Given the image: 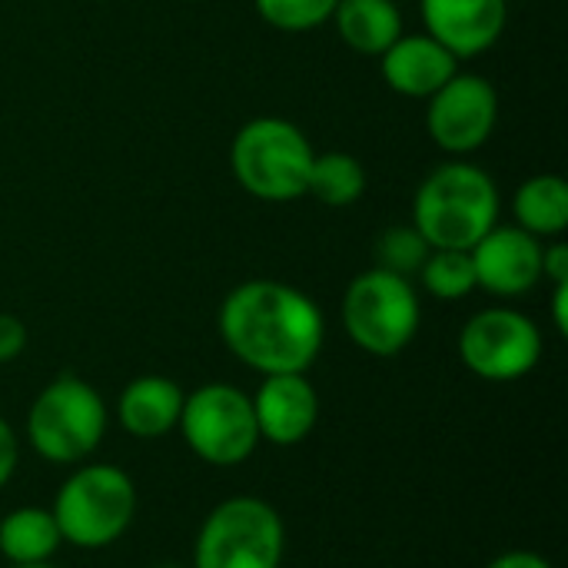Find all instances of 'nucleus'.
<instances>
[{
  "instance_id": "1",
  "label": "nucleus",
  "mask_w": 568,
  "mask_h": 568,
  "mask_svg": "<svg viewBox=\"0 0 568 568\" xmlns=\"http://www.w3.org/2000/svg\"><path fill=\"white\" fill-rule=\"evenodd\" d=\"M223 346L260 376L310 373L326 343L320 303L280 280H246L233 286L216 313Z\"/></svg>"
},
{
  "instance_id": "2",
  "label": "nucleus",
  "mask_w": 568,
  "mask_h": 568,
  "mask_svg": "<svg viewBox=\"0 0 568 568\" xmlns=\"http://www.w3.org/2000/svg\"><path fill=\"white\" fill-rule=\"evenodd\" d=\"M499 186L469 160L439 163L413 196V226L433 250H473L499 223Z\"/></svg>"
},
{
  "instance_id": "3",
  "label": "nucleus",
  "mask_w": 568,
  "mask_h": 568,
  "mask_svg": "<svg viewBox=\"0 0 568 568\" xmlns=\"http://www.w3.org/2000/svg\"><path fill=\"white\" fill-rule=\"evenodd\" d=\"M140 493L130 473L110 463H80L53 496V523L63 546L100 552L116 546L133 526Z\"/></svg>"
},
{
  "instance_id": "4",
  "label": "nucleus",
  "mask_w": 568,
  "mask_h": 568,
  "mask_svg": "<svg viewBox=\"0 0 568 568\" xmlns=\"http://www.w3.org/2000/svg\"><path fill=\"white\" fill-rule=\"evenodd\" d=\"M106 426L110 409L100 389L63 373L33 396L23 419V439L50 466H80L100 449Z\"/></svg>"
},
{
  "instance_id": "5",
  "label": "nucleus",
  "mask_w": 568,
  "mask_h": 568,
  "mask_svg": "<svg viewBox=\"0 0 568 568\" xmlns=\"http://www.w3.org/2000/svg\"><path fill=\"white\" fill-rule=\"evenodd\" d=\"M339 323L356 349L393 359L413 346L423 326V303L413 280L369 266L349 280L339 303Z\"/></svg>"
},
{
  "instance_id": "6",
  "label": "nucleus",
  "mask_w": 568,
  "mask_h": 568,
  "mask_svg": "<svg viewBox=\"0 0 568 568\" xmlns=\"http://www.w3.org/2000/svg\"><path fill=\"white\" fill-rule=\"evenodd\" d=\"M313 143L283 116H253L243 123L230 146V166L243 193L263 203H293L306 196L313 166Z\"/></svg>"
},
{
  "instance_id": "7",
  "label": "nucleus",
  "mask_w": 568,
  "mask_h": 568,
  "mask_svg": "<svg viewBox=\"0 0 568 568\" xmlns=\"http://www.w3.org/2000/svg\"><path fill=\"white\" fill-rule=\"evenodd\" d=\"M286 526L273 503L230 496L216 503L196 529L190 568H280Z\"/></svg>"
},
{
  "instance_id": "8",
  "label": "nucleus",
  "mask_w": 568,
  "mask_h": 568,
  "mask_svg": "<svg viewBox=\"0 0 568 568\" xmlns=\"http://www.w3.org/2000/svg\"><path fill=\"white\" fill-rule=\"evenodd\" d=\"M176 433L200 463L216 469H236L260 449L253 399L233 383H203L186 393Z\"/></svg>"
},
{
  "instance_id": "9",
  "label": "nucleus",
  "mask_w": 568,
  "mask_h": 568,
  "mask_svg": "<svg viewBox=\"0 0 568 568\" xmlns=\"http://www.w3.org/2000/svg\"><path fill=\"white\" fill-rule=\"evenodd\" d=\"M456 346L463 366L486 383L526 379L542 363L546 349L539 326L513 306H489L473 313Z\"/></svg>"
},
{
  "instance_id": "10",
  "label": "nucleus",
  "mask_w": 568,
  "mask_h": 568,
  "mask_svg": "<svg viewBox=\"0 0 568 568\" xmlns=\"http://www.w3.org/2000/svg\"><path fill=\"white\" fill-rule=\"evenodd\" d=\"M499 123V93L483 73L456 70L426 100V133L449 156H469L486 146Z\"/></svg>"
},
{
  "instance_id": "11",
  "label": "nucleus",
  "mask_w": 568,
  "mask_h": 568,
  "mask_svg": "<svg viewBox=\"0 0 568 568\" xmlns=\"http://www.w3.org/2000/svg\"><path fill=\"white\" fill-rule=\"evenodd\" d=\"M476 290L496 300L529 296L542 283V240L519 226H493L473 250Z\"/></svg>"
},
{
  "instance_id": "12",
  "label": "nucleus",
  "mask_w": 568,
  "mask_h": 568,
  "mask_svg": "<svg viewBox=\"0 0 568 568\" xmlns=\"http://www.w3.org/2000/svg\"><path fill=\"white\" fill-rule=\"evenodd\" d=\"M250 399L260 443H270L276 449L303 446L320 423V393L306 373L263 376Z\"/></svg>"
},
{
  "instance_id": "13",
  "label": "nucleus",
  "mask_w": 568,
  "mask_h": 568,
  "mask_svg": "<svg viewBox=\"0 0 568 568\" xmlns=\"http://www.w3.org/2000/svg\"><path fill=\"white\" fill-rule=\"evenodd\" d=\"M423 27L459 63L489 53L509 20V0H419Z\"/></svg>"
},
{
  "instance_id": "14",
  "label": "nucleus",
  "mask_w": 568,
  "mask_h": 568,
  "mask_svg": "<svg viewBox=\"0 0 568 568\" xmlns=\"http://www.w3.org/2000/svg\"><path fill=\"white\" fill-rule=\"evenodd\" d=\"M379 63L386 87L409 100H429L459 70V60L429 33H403Z\"/></svg>"
},
{
  "instance_id": "15",
  "label": "nucleus",
  "mask_w": 568,
  "mask_h": 568,
  "mask_svg": "<svg viewBox=\"0 0 568 568\" xmlns=\"http://www.w3.org/2000/svg\"><path fill=\"white\" fill-rule=\"evenodd\" d=\"M183 396L186 393L170 376H160V373L133 376L116 396V423L126 436L140 443H156L176 433Z\"/></svg>"
},
{
  "instance_id": "16",
  "label": "nucleus",
  "mask_w": 568,
  "mask_h": 568,
  "mask_svg": "<svg viewBox=\"0 0 568 568\" xmlns=\"http://www.w3.org/2000/svg\"><path fill=\"white\" fill-rule=\"evenodd\" d=\"M339 40L363 57H383L403 37L396 0H339L333 10Z\"/></svg>"
},
{
  "instance_id": "17",
  "label": "nucleus",
  "mask_w": 568,
  "mask_h": 568,
  "mask_svg": "<svg viewBox=\"0 0 568 568\" xmlns=\"http://www.w3.org/2000/svg\"><path fill=\"white\" fill-rule=\"evenodd\" d=\"M63 539L53 523V513L43 506H20L0 519V556L7 566H37L53 562Z\"/></svg>"
},
{
  "instance_id": "18",
  "label": "nucleus",
  "mask_w": 568,
  "mask_h": 568,
  "mask_svg": "<svg viewBox=\"0 0 568 568\" xmlns=\"http://www.w3.org/2000/svg\"><path fill=\"white\" fill-rule=\"evenodd\" d=\"M516 226L536 240H559L568 230V183L559 173H536L523 180L513 196Z\"/></svg>"
},
{
  "instance_id": "19",
  "label": "nucleus",
  "mask_w": 568,
  "mask_h": 568,
  "mask_svg": "<svg viewBox=\"0 0 568 568\" xmlns=\"http://www.w3.org/2000/svg\"><path fill=\"white\" fill-rule=\"evenodd\" d=\"M366 193V170L363 163L346 150L316 153L306 180V196L320 200L323 206H353Z\"/></svg>"
},
{
  "instance_id": "20",
  "label": "nucleus",
  "mask_w": 568,
  "mask_h": 568,
  "mask_svg": "<svg viewBox=\"0 0 568 568\" xmlns=\"http://www.w3.org/2000/svg\"><path fill=\"white\" fill-rule=\"evenodd\" d=\"M419 283L443 303H459L476 293V266L469 250H433L419 270Z\"/></svg>"
},
{
  "instance_id": "21",
  "label": "nucleus",
  "mask_w": 568,
  "mask_h": 568,
  "mask_svg": "<svg viewBox=\"0 0 568 568\" xmlns=\"http://www.w3.org/2000/svg\"><path fill=\"white\" fill-rule=\"evenodd\" d=\"M429 253H433V246L423 240V233L413 223H396V226H386L376 236V243H373V266L413 280V276H419V270H423Z\"/></svg>"
},
{
  "instance_id": "22",
  "label": "nucleus",
  "mask_w": 568,
  "mask_h": 568,
  "mask_svg": "<svg viewBox=\"0 0 568 568\" xmlns=\"http://www.w3.org/2000/svg\"><path fill=\"white\" fill-rule=\"evenodd\" d=\"M339 0H253L263 23L280 33H310L333 20Z\"/></svg>"
},
{
  "instance_id": "23",
  "label": "nucleus",
  "mask_w": 568,
  "mask_h": 568,
  "mask_svg": "<svg viewBox=\"0 0 568 568\" xmlns=\"http://www.w3.org/2000/svg\"><path fill=\"white\" fill-rule=\"evenodd\" d=\"M27 339H30V336H27L23 320L13 316V313H0V366L20 359L23 349H27Z\"/></svg>"
},
{
  "instance_id": "24",
  "label": "nucleus",
  "mask_w": 568,
  "mask_h": 568,
  "mask_svg": "<svg viewBox=\"0 0 568 568\" xmlns=\"http://www.w3.org/2000/svg\"><path fill=\"white\" fill-rule=\"evenodd\" d=\"M17 463H20V439L13 433V426L0 416V493L17 476Z\"/></svg>"
},
{
  "instance_id": "25",
  "label": "nucleus",
  "mask_w": 568,
  "mask_h": 568,
  "mask_svg": "<svg viewBox=\"0 0 568 568\" xmlns=\"http://www.w3.org/2000/svg\"><path fill=\"white\" fill-rule=\"evenodd\" d=\"M542 280H549L552 286H562V283H568V243L566 240L542 243Z\"/></svg>"
},
{
  "instance_id": "26",
  "label": "nucleus",
  "mask_w": 568,
  "mask_h": 568,
  "mask_svg": "<svg viewBox=\"0 0 568 568\" xmlns=\"http://www.w3.org/2000/svg\"><path fill=\"white\" fill-rule=\"evenodd\" d=\"M483 568H556L546 556L532 552V549H513V552H503L496 556L493 562H486Z\"/></svg>"
},
{
  "instance_id": "27",
  "label": "nucleus",
  "mask_w": 568,
  "mask_h": 568,
  "mask_svg": "<svg viewBox=\"0 0 568 568\" xmlns=\"http://www.w3.org/2000/svg\"><path fill=\"white\" fill-rule=\"evenodd\" d=\"M552 323L559 336H568V283L552 286Z\"/></svg>"
},
{
  "instance_id": "28",
  "label": "nucleus",
  "mask_w": 568,
  "mask_h": 568,
  "mask_svg": "<svg viewBox=\"0 0 568 568\" xmlns=\"http://www.w3.org/2000/svg\"><path fill=\"white\" fill-rule=\"evenodd\" d=\"M7 568H57L53 562H37V566H7Z\"/></svg>"
},
{
  "instance_id": "29",
  "label": "nucleus",
  "mask_w": 568,
  "mask_h": 568,
  "mask_svg": "<svg viewBox=\"0 0 568 568\" xmlns=\"http://www.w3.org/2000/svg\"><path fill=\"white\" fill-rule=\"evenodd\" d=\"M153 568H190V566H180V562H163V566H153Z\"/></svg>"
},
{
  "instance_id": "30",
  "label": "nucleus",
  "mask_w": 568,
  "mask_h": 568,
  "mask_svg": "<svg viewBox=\"0 0 568 568\" xmlns=\"http://www.w3.org/2000/svg\"><path fill=\"white\" fill-rule=\"evenodd\" d=\"M396 3H399V0H396Z\"/></svg>"
}]
</instances>
